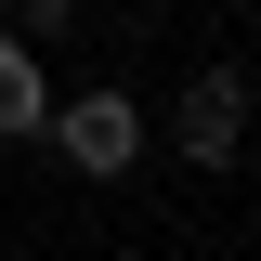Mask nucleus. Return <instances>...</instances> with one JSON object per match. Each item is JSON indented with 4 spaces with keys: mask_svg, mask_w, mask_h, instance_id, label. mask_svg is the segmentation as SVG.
I'll return each instance as SVG.
<instances>
[{
    "mask_svg": "<svg viewBox=\"0 0 261 261\" xmlns=\"http://www.w3.org/2000/svg\"><path fill=\"white\" fill-rule=\"evenodd\" d=\"M53 144H65L79 183H118V170L144 157V105L130 92H79V105H53Z\"/></svg>",
    "mask_w": 261,
    "mask_h": 261,
    "instance_id": "f257e3e1",
    "label": "nucleus"
},
{
    "mask_svg": "<svg viewBox=\"0 0 261 261\" xmlns=\"http://www.w3.org/2000/svg\"><path fill=\"white\" fill-rule=\"evenodd\" d=\"M39 118H53V79H39V53H27V39L0 27V130H39Z\"/></svg>",
    "mask_w": 261,
    "mask_h": 261,
    "instance_id": "7ed1b4c3",
    "label": "nucleus"
},
{
    "mask_svg": "<svg viewBox=\"0 0 261 261\" xmlns=\"http://www.w3.org/2000/svg\"><path fill=\"white\" fill-rule=\"evenodd\" d=\"M170 144H183L196 170H235V144H248V79H235V65H196V79H183V118H170Z\"/></svg>",
    "mask_w": 261,
    "mask_h": 261,
    "instance_id": "f03ea898",
    "label": "nucleus"
}]
</instances>
